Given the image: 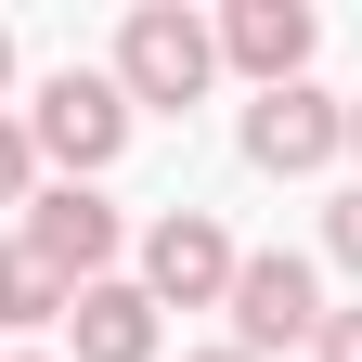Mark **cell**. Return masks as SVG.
Here are the masks:
<instances>
[{"label": "cell", "instance_id": "6da1fadb", "mask_svg": "<svg viewBox=\"0 0 362 362\" xmlns=\"http://www.w3.org/2000/svg\"><path fill=\"white\" fill-rule=\"evenodd\" d=\"M117 90H129V117H194L207 90H220V26L181 13V0H129V26H117Z\"/></svg>", "mask_w": 362, "mask_h": 362}, {"label": "cell", "instance_id": "7a4b0ae2", "mask_svg": "<svg viewBox=\"0 0 362 362\" xmlns=\"http://www.w3.org/2000/svg\"><path fill=\"white\" fill-rule=\"evenodd\" d=\"M129 90H117V65H52L26 90V143H39V168H65V181H104L117 156H129Z\"/></svg>", "mask_w": 362, "mask_h": 362}, {"label": "cell", "instance_id": "3957f363", "mask_svg": "<svg viewBox=\"0 0 362 362\" xmlns=\"http://www.w3.org/2000/svg\"><path fill=\"white\" fill-rule=\"evenodd\" d=\"M246 168L259 181H310V168H337L349 156V90H324V78H285V90H259L246 104Z\"/></svg>", "mask_w": 362, "mask_h": 362}, {"label": "cell", "instance_id": "277c9868", "mask_svg": "<svg viewBox=\"0 0 362 362\" xmlns=\"http://www.w3.org/2000/svg\"><path fill=\"white\" fill-rule=\"evenodd\" d=\"M233 349L246 362H272V349H310L324 337V259H298V246H246V272H233Z\"/></svg>", "mask_w": 362, "mask_h": 362}, {"label": "cell", "instance_id": "5b68a950", "mask_svg": "<svg viewBox=\"0 0 362 362\" xmlns=\"http://www.w3.org/2000/svg\"><path fill=\"white\" fill-rule=\"evenodd\" d=\"M233 272H246V246L220 233V207H156L129 285H143L156 310H220V298H233Z\"/></svg>", "mask_w": 362, "mask_h": 362}, {"label": "cell", "instance_id": "8992f818", "mask_svg": "<svg viewBox=\"0 0 362 362\" xmlns=\"http://www.w3.org/2000/svg\"><path fill=\"white\" fill-rule=\"evenodd\" d=\"M26 246L65 272V285H104L117 272V246H129V220H117V194L104 181H39L26 194Z\"/></svg>", "mask_w": 362, "mask_h": 362}, {"label": "cell", "instance_id": "52a82bcc", "mask_svg": "<svg viewBox=\"0 0 362 362\" xmlns=\"http://www.w3.org/2000/svg\"><path fill=\"white\" fill-rule=\"evenodd\" d=\"M310 52H324V13H310V0H233V13H220V65L246 90L310 78Z\"/></svg>", "mask_w": 362, "mask_h": 362}, {"label": "cell", "instance_id": "ba28073f", "mask_svg": "<svg viewBox=\"0 0 362 362\" xmlns=\"http://www.w3.org/2000/svg\"><path fill=\"white\" fill-rule=\"evenodd\" d=\"M156 298L129 285V272H104V285H78L65 298V362H156Z\"/></svg>", "mask_w": 362, "mask_h": 362}, {"label": "cell", "instance_id": "9c48e42d", "mask_svg": "<svg viewBox=\"0 0 362 362\" xmlns=\"http://www.w3.org/2000/svg\"><path fill=\"white\" fill-rule=\"evenodd\" d=\"M65 298H78V285H65L52 259H39L26 233H0V349H26L39 324H65Z\"/></svg>", "mask_w": 362, "mask_h": 362}, {"label": "cell", "instance_id": "30bf717a", "mask_svg": "<svg viewBox=\"0 0 362 362\" xmlns=\"http://www.w3.org/2000/svg\"><path fill=\"white\" fill-rule=\"evenodd\" d=\"M39 194V143H26V117H0V207H26Z\"/></svg>", "mask_w": 362, "mask_h": 362}, {"label": "cell", "instance_id": "8fae6325", "mask_svg": "<svg viewBox=\"0 0 362 362\" xmlns=\"http://www.w3.org/2000/svg\"><path fill=\"white\" fill-rule=\"evenodd\" d=\"M324 259H337V272H362V181L324 207Z\"/></svg>", "mask_w": 362, "mask_h": 362}, {"label": "cell", "instance_id": "7c38bea8", "mask_svg": "<svg viewBox=\"0 0 362 362\" xmlns=\"http://www.w3.org/2000/svg\"><path fill=\"white\" fill-rule=\"evenodd\" d=\"M310 362H362V310H324V337H310Z\"/></svg>", "mask_w": 362, "mask_h": 362}, {"label": "cell", "instance_id": "4fadbf2b", "mask_svg": "<svg viewBox=\"0 0 362 362\" xmlns=\"http://www.w3.org/2000/svg\"><path fill=\"white\" fill-rule=\"evenodd\" d=\"M0 90H13V26H0Z\"/></svg>", "mask_w": 362, "mask_h": 362}, {"label": "cell", "instance_id": "5bb4252c", "mask_svg": "<svg viewBox=\"0 0 362 362\" xmlns=\"http://www.w3.org/2000/svg\"><path fill=\"white\" fill-rule=\"evenodd\" d=\"M181 362H246V349H181Z\"/></svg>", "mask_w": 362, "mask_h": 362}, {"label": "cell", "instance_id": "9a60e30c", "mask_svg": "<svg viewBox=\"0 0 362 362\" xmlns=\"http://www.w3.org/2000/svg\"><path fill=\"white\" fill-rule=\"evenodd\" d=\"M0 362H65V349H0Z\"/></svg>", "mask_w": 362, "mask_h": 362}, {"label": "cell", "instance_id": "2e32d148", "mask_svg": "<svg viewBox=\"0 0 362 362\" xmlns=\"http://www.w3.org/2000/svg\"><path fill=\"white\" fill-rule=\"evenodd\" d=\"M349 156H362V90H349Z\"/></svg>", "mask_w": 362, "mask_h": 362}]
</instances>
